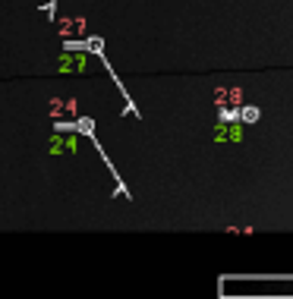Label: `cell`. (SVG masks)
<instances>
[{
	"instance_id": "cell-1",
	"label": "cell",
	"mask_w": 293,
	"mask_h": 299,
	"mask_svg": "<svg viewBox=\"0 0 293 299\" xmlns=\"http://www.w3.org/2000/svg\"><path fill=\"white\" fill-rule=\"evenodd\" d=\"M211 139L214 142H243V120H217L214 129H211Z\"/></svg>"
},
{
	"instance_id": "cell-2",
	"label": "cell",
	"mask_w": 293,
	"mask_h": 299,
	"mask_svg": "<svg viewBox=\"0 0 293 299\" xmlns=\"http://www.w3.org/2000/svg\"><path fill=\"white\" fill-rule=\"evenodd\" d=\"M214 107H243V88H214V95H211Z\"/></svg>"
},
{
	"instance_id": "cell-3",
	"label": "cell",
	"mask_w": 293,
	"mask_h": 299,
	"mask_svg": "<svg viewBox=\"0 0 293 299\" xmlns=\"http://www.w3.org/2000/svg\"><path fill=\"white\" fill-rule=\"evenodd\" d=\"M259 107H240V120L243 123H259Z\"/></svg>"
},
{
	"instance_id": "cell-4",
	"label": "cell",
	"mask_w": 293,
	"mask_h": 299,
	"mask_svg": "<svg viewBox=\"0 0 293 299\" xmlns=\"http://www.w3.org/2000/svg\"><path fill=\"white\" fill-rule=\"evenodd\" d=\"M221 120H240V107H217Z\"/></svg>"
}]
</instances>
